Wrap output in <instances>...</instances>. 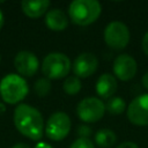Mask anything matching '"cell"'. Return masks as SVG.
Segmentation results:
<instances>
[{
	"label": "cell",
	"instance_id": "obj_11",
	"mask_svg": "<svg viewBox=\"0 0 148 148\" xmlns=\"http://www.w3.org/2000/svg\"><path fill=\"white\" fill-rule=\"evenodd\" d=\"M14 65L16 71L23 76H32L39 66L37 57L29 51H21L15 56Z\"/></svg>",
	"mask_w": 148,
	"mask_h": 148
},
{
	"label": "cell",
	"instance_id": "obj_28",
	"mask_svg": "<svg viewBox=\"0 0 148 148\" xmlns=\"http://www.w3.org/2000/svg\"><path fill=\"white\" fill-rule=\"evenodd\" d=\"M0 60H1V56H0Z\"/></svg>",
	"mask_w": 148,
	"mask_h": 148
},
{
	"label": "cell",
	"instance_id": "obj_26",
	"mask_svg": "<svg viewBox=\"0 0 148 148\" xmlns=\"http://www.w3.org/2000/svg\"><path fill=\"white\" fill-rule=\"evenodd\" d=\"M3 22H5V18H3V14H2V12L0 10V29L2 28V25H3Z\"/></svg>",
	"mask_w": 148,
	"mask_h": 148
},
{
	"label": "cell",
	"instance_id": "obj_22",
	"mask_svg": "<svg viewBox=\"0 0 148 148\" xmlns=\"http://www.w3.org/2000/svg\"><path fill=\"white\" fill-rule=\"evenodd\" d=\"M117 148H139V146L134 142H131V141H126V142H123L120 143Z\"/></svg>",
	"mask_w": 148,
	"mask_h": 148
},
{
	"label": "cell",
	"instance_id": "obj_10",
	"mask_svg": "<svg viewBox=\"0 0 148 148\" xmlns=\"http://www.w3.org/2000/svg\"><path fill=\"white\" fill-rule=\"evenodd\" d=\"M97 67H98V59L96 58L95 54L89 53V52L79 54L75 58L74 64L72 65L73 73L79 79L80 77L84 79V77L92 75L96 72Z\"/></svg>",
	"mask_w": 148,
	"mask_h": 148
},
{
	"label": "cell",
	"instance_id": "obj_16",
	"mask_svg": "<svg viewBox=\"0 0 148 148\" xmlns=\"http://www.w3.org/2000/svg\"><path fill=\"white\" fill-rule=\"evenodd\" d=\"M125 109L126 103L121 97H111L105 105V110L111 114H120L125 111Z\"/></svg>",
	"mask_w": 148,
	"mask_h": 148
},
{
	"label": "cell",
	"instance_id": "obj_12",
	"mask_svg": "<svg viewBox=\"0 0 148 148\" xmlns=\"http://www.w3.org/2000/svg\"><path fill=\"white\" fill-rule=\"evenodd\" d=\"M117 80L110 73L102 74L96 82V92L102 98H111V96L117 91Z\"/></svg>",
	"mask_w": 148,
	"mask_h": 148
},
{
	"label": "cell",
	"instance_id": "obj_17",
	"mask_svg": "<svg viewBox=\"0 0 148 148\" xmlns=\"http://www.w3.org/2000/svg\"><path fill=\"white\" fill-rule=\"evenodd\" d=\"M82 88V83H81V80L77 77V76H68L64 84H62V89L66 94L68 95H76L80 92Z\"/></svg>",
	"mask_w": 148,
	"mask_h": 148
},
{
	"label": "cell",
	"instance_id": "obj_13",
	"mask_svg": "<svg viewBox=\"0 0 148 148\" xmlns=\"http://www.w3.org/2000/svg\"><path fill=\"white\" fill-rule=\"evenodd\" d=\"M45 24L47 25L49 29H51L53 31H61L67 28L68 18H67L65 12H62L59 8H54V9H50L46 13Z\"/></svg>",
	"mask_w": 148,
	"mask_h": 148
},
{
	"label": "cell",
	"instance_id": "obj_20",
	"mask_svg": "<svg viewBox=\"0 0 148 148\" xmlns=\"http://www.w3.org/2000/svg\"><path fill=\"white\" fill-rule=\"evenodd\" d=\"M77 134L80 135V138H84V139H89V135L91 134V131H90V127L89 126H80L79 130H77Z\"/></svg>",
	"mask_w": 148,
	"mask_h": 148
},
{
	"label": "cell",
	"instance_id": "obj_9",
	"mask_svg": "<svg viewBox=\"0 0 148 148\" xmlns=\"http://www.w3.org/2000/svg\"><path fill=\"white\" fill-rule=\"evenodd\" d=\"M138 71V64L130 54H120L113 61V73L120 81L133 79Z\"/></svg>",
	"mask_w": 148,
	"mask_h": 148
},
{
	"label": "cell",
	"instance_id": "obj_14",
	"mask_svg": "<svg viewBox=\"0 0 148 148\" xmlns=\"http://www.w3.org/2000/svg\"><path fill=\"white\" fill-rule=\"evenodd\" d=\"M50 6L49 0H37V1H30L24 0L21 2V7L23 13L30 17V18H37L40 17L46 13V9Z\"/></svg>",
	"mask_w": 148,
	"mask_h": 148
},
{
	"label": "cell",
	"instance_id": "obj_18",
	"mask_svg": "<svg viewBox=\"0 0 148 148\" xmlns=\"http://www.w3.org/2000/svg\"><path fill=\"white\" fill-rule=\"evenodd\" d=\"M34 89H35V92L40 96V97H44L46 96L50 90H51V82L49 79L46 77H40L38 79L36 82H35V86H34Z\"/></svg>",
	"mask_w": 148,
	"mask_h": 148
},
{
	"label": "cell",
	"instance_id": "obj_8",
	"mask_svg": "<svg viewBox=\"0 0 148 148\" xmlns=\"http://www.w3.org/2000/svg\"><path fill=\"white\" fill-rule=\"evenodd\" d=\"M127 118L134 125H148V94H142L130 103L127 108Z\"/></svg>",
	"mask_w": 148,
	"mask_h": 148
},
{
	"label": "cell",
	"instance_id": "obj_27",
	"mask_svg": "<svg viewBox=\"0 0 148 148\" xmlns=\"http://www.w3.org/2000/svg\"><path fill=\"white\" fill-rule=\"evenodd\" d=\"M5 111H6V106H5V104H3V103H1V102H0V114H2Z\"/></svg>",
	"mask_w": 148,
	"mask_h": 148
},
{
	"label": "cell",
	"instance_id": "obj_25",
	"mask_svg": "<svg viewBox=\"0 0 148 148\" xmlns=\"http://www.w3.org/2000/svg\"><path fill=\"white\" fill-rule=\"evenodd\" d=\"M35 148H52L50 145H47V143H45V142H39Z\"/></svg>",
	"mask_w": 148,
	"mask_h": 148
},
{
	"label": "cell",
	"instance_id": "obj_1",
	"mask_svg": "<svg viewBox=\"0 0 148 148\" xmlns=\"http://www.w3.org/2000/svg\"><path fill=\"white\" fill-rule=\"evenodd\" d=\"M14 124L17 131L31 140H39L44 134V120L40 112L28 104H20L14 111Z\"/></svg>",
	"mask_w": 148,
	"mask_h": 148
},
{
	"label": "cell",
	"instance_id": "obj_21",
	"mask_svg": "<svg viewBox=\"0 0 148 148\" xmlns=\"http://www.w3.org/2000/svg\"><path fill=\"white\" fill-rule=\"evenodd\" d=\"M141 46H142V50H143V52L146 53V56H148V31H147V32L143 35V37H142Z\"/></svg>",
	"mask_w": 148,
	"mask_h": 148
},
{
	"label": "cell",
	"instance_id": "obj_2",
	"mask_svg": "<svg viewBox=\"0 0 148 148\" xmlns=\"http://www.w3.org/2000/svg\"><path fill=\"white\" fill-rule=\"evenodd\" d=\"M102 13L97 0H74L68 7V15L73 23L86 27L94 23Z\"/></svg>",
	"mask_w": 148,
	"mask_h": 148
},
{
	"label": "cell",
	"instance_id": "obj_23",
	"mask_svg": "<svg viewBox=\"0 0 148 148\" xmlns=\"http://www.w3.org/2000/svg\"><path fill=\"white\" fill-rule=\"evenodd\" d=\"M141 82H142V86H143L146 89H148V72L143 74V76H142V79H141Z\"/></svg>",
	"mask_w": 148,
	"mask_h": 148
},
{
	"label": "cell",
	"instance_id": "obj_6",
	"mask_svg": "<svg viewBox=\"0 0 148 148\" xmlns=\"http://www.w3.org/2000/svg\"><path fill=\"white\" fill-rule=\"evenodd\" d=\"M71 118L68 117L67 113L62 111L54 112L50 116L46 127H45V133L46 136L53 141H60L64 138H66L71 131Z\"/></svg>",
	"mask_w": 148,
	"mask_h": 148
},
{
	"label": "cell",
	"instance_id": "obj_3",
	"mask_svg": "<svg viewBox=\"0 0 148 148\" xmlns=\"http://www.w3.org/2000/svg\"><path fill=\"white\" fill-rule=\"evenodd\" d=\"M28 91L25 80L17 74H8L0 81V95L8 104L21 102L28 95Z\"/></svg>",
	"mask_w": 148,
	"mask_h": 148
},
{
	"label": "cell",
	"instance_id": "obj_5",
	"mask_svg": "<svg viewBox=\"0 0 148 148\" xmlns=\"http://www.w3.org/2000/svg\"><path fill=\"white\" fill-rule=\"evenodd\" d=\"M104 40L111 49H125L130 43V30L127 25L120 21L109 23L104 29Z\"/></svg>",
	"mask_w": 148,
	"mask_h": 148
},
{
	"label": "cell",
	"instance_id": "obj_15",
	"mask_svg": "<svg viewBox=\"0 0 148 148\" xmlns=\"http://www.w3.org/2000/svg\"><path fill=\"white\" fill-rule=\"evenodd\" d=\"M117 136L113 131L109 128H102L95 134V142L101 148H110L116 143Z\"/></svg>",
	"mask_w": 148,
	"mask_h": 148
},
{
	"label": "cell",
	"instance_id": "obj_19",
	"mask_svg": "<svg viewBox=\"0 0 148 148\" xmlns=\"http://www.w3.org/2000/svg\"><path fill=\"white\" fill-rule=\"evenodd\" d=\"M69 148H95V146L90 139L79 138L69 146Z\"/></svg>",
	"mask_w": 148,
	"mask_h": 148
},
{
	"label": "cell",
	"instance_id": "obj_7",
	"mask_svg": "<svg viewBox=\"0 0 148 148\" xmlns=\"http://www.w3.org/2000/svg\"><path fill=\"white\" fill-rule=\"evenodd\" d=\"M79 118L84 123H96L105 113V105L97 97H87L79 102L76 106Z\"/></svg>",
	"mask_w": 148,
	"mask_h": 148
},
{
	"label": "cell",
	"instance_id": "obj_4",
	"mask_svg": "<svg viewBox=\"0 0 148 148\" xmlns=\"http://www.w3.org/2000/svg\"><path fill=\"white\" fill-rule=\"evenodd\" d=\"M72 67L69 58L60 52H53L47 54L42 64V72L46 79H62L65 77Z\"/></svg>",
	"mask_w": 148,
	"mask_h": 148
},
{
	"label": "cell",
	"instance_id": "obj_24",
	"mask_svg": "<svg viewBox=\"0 0 148 148\" xmlns=\"http://www.w3.org/2000/svg\"><path fill=\"white\" fill-rule=\"evenodd\" d=\"M13 148H30V146L24 142H20V143H16L15 146H13Z\"/></svg>",
	"mask_w": 148,
	"mask_h": 148
}]
</instances>
